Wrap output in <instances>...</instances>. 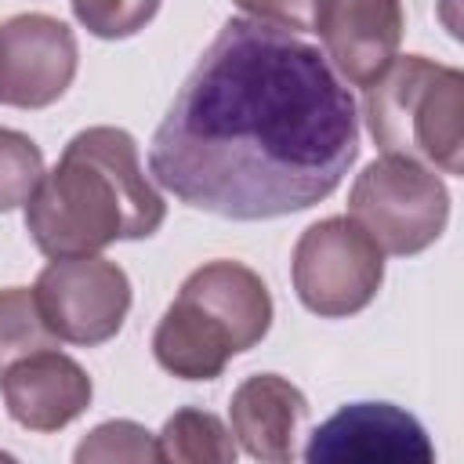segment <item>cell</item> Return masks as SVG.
<instances>
[{
	"label": "cell",
	"instance_id": "10",
	"mask_svg": "<svg viewBox=\"0 0 464 464\" xmlns=\"http://www.w3.org/2000/svg\"><path fill=\"white\" fill-rule=\"evenodd\" d=\"M0 395L14 424L51 435L72 424L94 395L87 370L54 348H40L0 373Z\"/></svg>",
	"mask_w": 464,
	"mask_h": 464
},
{
	"label": "cell",
	"instance_id": "1",
	"mask_svg": "<svg viewBox=\"0 0 464 464\" xmlns=\"http://www.w3.org/2000/svg\"><path fill=\"white\" fill-rule=\"evenodd\" d=\"M355 156V98L326 54L279 25L228 18L160 120L149 170L185 207L268 221L326 199Z\"/></svg>",
	"mask_w": 464,
	"mask_h": 464
},
{
	"label": "cell",
	"instance_id": "14",
	"mask_svg": "<svg viewBox=\"0 0 464 464\" xmlns=\"http://www.w3.org/2000/svg\"><path fill=\"white\" fill-rule=\"evenodd\" d=\"M156 453L167 464H232L239 446L221 417L185 406L167 417L163 431L156 435Z\"/></svg>",
	"mask_w": 464,
	"mask_h": 464
},
{
	"label": "cell",
	"instance_id": "5",
	"mask_svg": "<svg viewBox=\"0 0 464 464\" xmlns=\"http://www.w3.org/2000/svg\"><path fill=\"white\" fill-rule=\"evenodd\" d=\"M290 279L297 301L312 315L348 319L377 297L384 283V250L355 218H323L297 236Z\"/></svg>",
	"mask_w": 464,
	"mask_h": 464
},
{
	"label": "cell",
	"instance_id": "6",
	"mask_svg": "<svg viewBox=\"0 0 464 464\" xmlns=\"http://www.w3.org/2000/svg\"><path fill=\"white\" fill-rule=\"evenodd\" d=\"M33 294L47 330L58 341L83 348L112 341L130 312V279L102 254L51 257L36 276Z\"/></svg>",
	"mask_w": 464,
	"mask_h": 464
},
{
	"label": "cell",
	"instance_id": "12",
	"mask_svg": "<svg viewBox=\"0 0 464 464\" xmlns=\"http://www.w3.org/2000/svg\"><path fill=\"white\" fill-rule=\"evenodd\" d=\"M178 294L192 297L210 315H218L221 326L232 334L236 352H250L254 344H261L272 326V294L265 279L243 261H207L196 272H188Z\"/></svg>",
	"mask_w": 464,
	"mask_h": 464
},
{
	"label": "cell",
	"instance_id": "11",
	"mask_svg": "<svg viewBox=\"0 0 464 464\" xmlns=\"http://www.w3.org/2000/svg\"><path fill=\"white\" fill-rule=\"evenodd\" d=\"M308 413V399L297 384L279 373H254L246 377L228 402L232 439L265 464L294 460V435Z\"/></svg>",
	"mask_w": 464,
	"mask_h": 464
},
{
	"label": "cell",
	"instance_id": "17",
	"mask_svg": "<svg viewBox=\"0 0 464 464\" xmlns=\"http://www.w3.org/2000/svg\"><path fill=\"white\" fill-rule=\"evenodd\" d=\"M76 464H94V460H130V464H145V460H160L156 453V435L134 420H105L98 424L80 446H76Z\"/></svg>",
	"mask_w": 464,
	"mask_h": 464
},
{
	"label": "cell",
	"instance_id": "2",
	"mask_svg": "<svg viewBox=\"0 0 464 464\" xmlns=\"http://www.w3.org/2000/svg\"><path fill=\"white\" fill-rule=\"evenodd\" d=\"M167 203L145 178L138 145L123 127H87L69 138L25 199V232L47 257L102 254L120 239H149Z\"/></svg>",
	"mask_w": 464,
	"mask_h": 464
},
{
	"label": "cell",
	"instance_id": "8",
	"mask_svg": "<svg viewBox=\"0 0 464 464\" xmlns=\"http://www.w3.org/2000/svg\"><path fill=\"white\" fill-rule=\"evenodd\" d=\"M308 464H431L424 424L392 402H348L326 417L304 446Z\"/></svg>",
	"mask_w": 464,
	"mask_h": 464
},
{
	"label": "cell",
	"instance_id": "7",
	"mask_svg": "<svg viewBox=\"0 0 464 464\" xmlns=\"http://www.w3.org/2000/svg\"><path fill=\"white\" fill-rule=\"evenodd\" d=\"M76 65L80 47L62 18L25 11L0 25V105H54L69 91Z\"/></svg>",
	"mask_w": 464,
	"mask_h": 464
},
{
	"label": "cell",
	"instance_id": "4",
	"mask_svg": "<svg viewBox=\"0 0 464 464\" xmlns=\"http://www.w3.org/2000/svg\"><path fill=\"white\" fill-rule=\"evenodd\" d=\"M348 218H355L384 254L413 257L446 232L450 192L431 167L384 152L355 174Z\"/></svg>",
	"mask_w": 464,
	"mask_h": 464
},
{
	"label": "cell",
	"instance_id": "9",
	"mask_svg": "<svg viewBox=\"0 0 464 464\" xmlns=\"http://www.w3.org/2000/svg\"><path fill=\"white\" fill-rule=\"evenodd\" d=\"M406 29L402 0H315L312 33L337 76L352 87H370L399 54Z\"/></svg>",
	"mask_w": 464,
	"mask_h": 464
},
{
	"label": "cell",
	"instance_id": "3",
	"mask_svg": "<svg viewBox=\"0 0 464 464\" xmlns=\"http://www.w3.org/2000/svg\"><path fill=\"white\" fill-rule=\"evenodd\" d=\"M362 116L388 156L464 174V72L424 54H395L366 87Z\"/></svg>",
	"mask_w": 464,
	"mask_h": 464
},
{
	"label": "cell",
	"instance_id": "15",
	"mask_svg": "<svg viewBox=\"0 0 464 464\" xmlns=\"http://www.w3.org/2000/svg\"><path fill=\"white\" fill-rule=\"evenodd\" d=\"M54 344L58 337L47 330L36 294L29 286H4L0 290V373L11 362Z\"/></svg>",
	"mask_w": 464,
	"mask_h": 464
},
{
	"label": "cell",
	"instance_id": "18",
	"mask_svg": "<svg viewBox=\"0 0 464 464\" xmlns=\"http://www.w3.org/2000/svg\"><path fill=\"white\" fill-rule=\"evenodd\" d=\"M76 22L98 40H127L141 33L163 0H69Z\"/></svg>",
	"mask_w": 464,
	"mask_h": 464
},
{
	"label": "cell",
	"instance_id": "13",
	"mask_svg": "<svg viewBox=\"0 0 464 464\" xmlns=\"http://www.w3.org/2000/svg\"><path fill=\"white\" fill-rule=\"evenodd\" d=\"M152 355L156 362L181 381H214L225 373L228 359L239 355L232 334L221 326L218 315H210L192 297L178 294L167 312L156 323L152 334Z\"/></svg>",
	"mask_w": 464,
	"mask_h": 464
},
{
	"label": "cell",
	"instance_id": "16",
	"mask_svg": "<svg viewBox=\"0 0 464 464\" xmlns=\"http://www.w3.org/2000/svg\"><path fill=\"white\" fill-rule=\"evenodd\" d=\"M44 178L40 145L11 127H0V210L22 207Z\"/></svg>",
	"mask_w": 464,
	"mask_h": 464
},
{
	"label": "cell",
	"instance_id": "19",
	"mask_svg": "<svg viewBox=\"0 0 464 464\" xmlns=\"http://www.w3.org/2000/svg\"><path fill=\"white\" fill-rule=\"evenodd\" d=\"M239 11H246L257 22L279 25L286 33H308L312 29V11L315 0H232Z\"/></svg>",
	"mask_w": 464,
	"mask_h": 464
}]
</instances>
